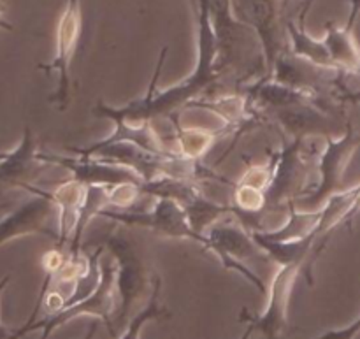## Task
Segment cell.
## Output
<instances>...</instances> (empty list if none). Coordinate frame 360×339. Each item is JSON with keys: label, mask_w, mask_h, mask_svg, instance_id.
<instances>
[{"label": "cell", "mask_w": 360, "mask_h": 339, "mask_svg": "<svg viewBox=\"0 0 360 339\" xmlns=\"http://www.w3.org/2000/svg\"><path fill=\"white\" fill-rule=\"evenodd\" d=\"M195 4L199 21V62L195 70L174 87L157 91L158 76L167 56V48H162L157 69L143 97L130 101L122 108H112L102 98H98L94 105L91 113L95 116L115 123L112 134L97 141L98 144L132 143L151 151H169L153 129L158 120L171 122L172 118H179L181 109H188V105L199 101V97L204 98V91L214 87L224 76L218 67V46L207 0H195Z\"/></svg>", "instance_id": "6da1fadb"}, {"label": "cell", "mask_w": 360, "mask_h": 339, "mask_svg": "<svg viewBox=\"0 0 360 339\" xmlns=\"http://www.w3.org/2000/svg\"><path fill=\"white\" fill-rule=\"evenodd\" d=\"M316 136L285 141L281 150L271 153L274 164L273 179L266 190V210L259 220L257 231H262V222L280 211L290 210V204L309 196L319 186V158L322 146Z\"/></svg>", "instance_id": "7a4b0ae2"}, {"label": "cell", "mask_w": 360, "mask_h": 339, "mask_svg": "<svg viewBox=\"0 0 360 339\" xmlns=\"http://www.w3.org/2000/svg\"><path fill=\"white\" fill-rule=\"evenodd\" d=\"M79 157H95L102 160L116 162L132 169L144 183L158 179H176V181H192L200 185L202 181H225L224 176L217 174L211 167L200 160H190L172 151H151L132 143H94L84 148H69Z\"/></svg>", "instance_id": "3957f363"}, {"label": "cell", "mask_w": 360, "mask_h": 339, "mask_svg": "<svg viewBox=\"0 0 360 339\" xmlns=\"http://www.w3.org/2000/svg\"><path fill=\"white\" fill-rule=\"evenodd\" d=\"M207 6L217 37L218 67L224 76L248 84L266 76L262 42L252 27L236 18L231 0H207Z\"/></svg>", "instance_id": "277c9868"}, {"label": "cell", "mask_w": 360, "mask_h": 339, "mask_svg": "<svg viewBox=\"0 0 360 339\" xmlns=\"http://www.w3.org/2000/svg\"><path fill=\"white\" fill-rule=\"evenodd\" d=\"M204 238H206L204 250L214 253L225 269L238 273L248 283H252L260 294H266V283L260 280L253 266L267 264L271 262V259L257 245L252 231H248L239 220L238 224L229 220H218L217 224L207 229Z\"/></svg>", "instance_id": "5b68a950"}, {"label": "cell", "mask_w": 360, "mask_h": 339, "mask_svg": "<svg viewBox=\"0 0 360 339\" xmlns=\"http://www.w3.org/2000/svg\"><path fill=\"white\" fill-rule=\"evenodd\" d=\"M101 271V283L95 288L94 294L88 295L83 301L76 302V305L67 306L62 312L42 316L41 320L34 322L32 326H21L20 329L9 331L4 339H20L27 336L28 333H34V331H41V338L39 339H49V336L56 329L69 324L70 320L84 315L102 320V324L108 327L112 339H116L115 313L116 308H118V298H116V267L111 262H102Z\"/></svg>", "instance_id": "8992f818"}, {"label": "cell", "mask_w": 360, "mask_h": 339, "mask_svg": "<svg viewBox=\"0 0 360 339\" xmlns=\"http://www.w3.org/2000/svg\"><path fill=\"white\" fill-rule=\"evenodd\" d=\"M360 146V134L355 132L354 123L348 120L345 123V132L341 137H326V146L319 158V186L309 196L295 203L299 210L320 211L326 200L334 193L343 190V176L348 164Z\"/></svg>", "instance_id": "52a82bcc"}, {"label": "cell", "mask_w": 360, "mask_h": 339, "mask_svg": "<svg viewBox=\"0 0 360 339\" xmlns=\"http://www.w3.org/2000/svg\"><path fill=\"white\" fill-rule=\"evenodd\" d=\"M101 218L109 222L129 225V227L148 229L160 238L169 239H188L199 245H206V238L197 234L190 225L185 210L169 197H157L155 204L148 211H118L104 210Z\"/></svg>", "instance_id": "ba28073f"}, {"label": "cell", "mask_w": 360, "mask_h": 339, "mask_svg": "<svg viewBox=\"0 0 360 339\" xmlns=\"http://www.w3.org/2000/svg\"><path fill=\"white\" fill-rule=\"evenodd\" d=\"M32 193L27 200L14 207L11 213L0 217V246L16 238L41 234L58 241V207L51 193L39 186H28Z\"/></svg>", "instance_id": "9c48e42d"}, {"label": "cell", "mask_w": 360, "mask_h": 339, "mask_svg": "<svg viewBox=\"0 0 360 339\" xmlns=\"http://www.w3.org/2000/svg\"><path fill=\"white\" fill-rule=\"evenodd\" d=\"M302 271L301 266H280L274 273L269 285L267 306L260 315H253L248 309H243L239 322L246 324V331L241 338L250 339L253 333H260L266 339H283L290 331L288 322V302L295 280Z\"/></svg>", "instance_id": "30bf717a"}, {"label": "cell", "mask_w": 360, "mask_h": 339, "mask_svg": "<svg viewBox=\"0 0 360 339\" xmlns=\"http://www.w3.org/2000/svg\"><path fill=\"white\" fill-rule=\"evenodd\" d=\"M81 27H83L81 0H67L65 9L60 14L58 27H56L55 56L49 63L39 65V69L44 72L58 74V87L53 91L51 102L58 105L60 111H63L70 101V62L79 44Z\"/></svg>", "instance_id": "8fae6325"}, {"label": "cell", "mask_w": 360, "mask_h": 339, "mask_svg": "<svg viewBox=\"0 0 360 339\" xmlns=\"http://www.w3.org/2000/svg\"><path fill=\"white\" fill-rule=\"evenodd\" d=\"M236 18L252 27L259 35L266 56V69L271 67L281 53L288 51L285 32L281 30V0H231ZM266 74V76H267Z\"/></svg>", "instance_id": "7c38bea8"}, {"label": "cell", "mask_w": 360, "mask_h": 339, "mask_svg": "<svg viewBox=\"0 0 360 339\" xmlns=\"http://www.w3.org/2000/svg\"><path fill=\"white\" fill-rule=\"evenodd\" d=\"M37 158L46 165H58L72 174V179L86 186H116L123 183H137L143 185V179L127 165L116 162L102 160L95 157H65L53 151H39Z\"/></svg>", "instance_id": "4fadbf2b"}, {"label": "cell", "mask_w": 360, "mask_h": 339, "mask_svg": "<svg viewBox=\"0 0 360 339\" xmlns=\"http://www.w3.org/2000/svg\"><path fill=\"white\" fill-rule=\"evenodd\" d=\"M104 248H108L116 259V298L118 308L115 313V329L118 324L130 316L134 305L144 288V271L139 255L132 243L120 236H109Z\"/></svg>", "instance_id": "5bb4252c"}, {"label": "cell", "mask_w": 360, "mask_h": 339, "mask_svg": "<svg viewBox=\"0 0 360 339\" xmlns=\"http://www.w3.org/2000/svg\"><path fill=\"white\" fill-rule=\"evenodd\" d=\"M37 141L30 127L25 125L23 136L13 151H6L0 158V185L9 188H20L27 192L48 165L37 158Z\"/></svg>", "instance_id": "9a60e30c"}, {"label": "cell", "mask_w": 360, "mask_h": 339, "mask_svg": "<svg viewBox=\"0 0 360 339\" xmlns=\"http://www.w3.org/2000/svg\"><path fill=\"white\" fill-rule=\"evenodd\" d=\"M360 13V0H352L350 20L345 27H338L329 21L326 27V42L334 67L345 74H359L360 76V46L354 35V25Z\"/></svg>", "instance_id": "2e32d148"}, {"label": "cell", "mask_w": 360, "mask_h": 339, "mask_svg": "<svg viewBox=\"0 0 360 339\" xmlns=\"http://www.w3.org/2000/svg\"><path fill=\"white\" fill-rule=\"evenodd\" d=\"M86 185L70 178L60 183L53 192H49L53 203L58 207V241H56L58 250L65 248L76 232L81 210L86 199Z\"/></svg>", "instance_id": "e0dca14e"}, {"label": "cell", "mask_w": 360, "mask_h": 339, "mask_svg": "<svg viewBox=\"0 0 360 339\" xmlns=\"http://www.w3.org/2000/svg\"><path fill=\"white\" fill-rule=\"evenodd\" d=\"M315 0H308L304 7L299 13L297 21H288L285 25V34H287V41L290 42V53L292 55L304 58L308 62L315 63L319 67H326V69H336L330 60L329 49H327L323 39H315L306 32V16L308 11L311 9ZM338 70V69H336Z\"/></svg>", "instance_id": "ac0fdd59"}, {"label": "cell", "mask_w": 360, "mask_h": 339, "mask_svg": "<svg viewBox=\"0 0 360 339\" xmlns=\"http://www.w3.org/2000/svg\"><path fill=\"white\" fill-rule=\"evenodd\" d=\"M174 129L172 134V153H178L181 157L190 158V160H200L211 148L214 146L218 139L225 134H231L227 129L210 130L204 127H183L179 118H172L169 122Z\"/></svg>", "instance_id": "d6986e66"}, {"label": "cell", "mask_w": 360, "mask_h": 339, "mask_svg": "<svg viewBox=\"0 0 360 339\" xmlns=\"http://www.w3.org/2000/svg\"><path fill=\"white\" fill-rule=\"evenodd\" d=\"M320 220V211H304L299 210L297 206L290 204V210H288L287 218H285L283 225L274 231H266L260 232L266 239L271 241H299V239H306L309 236H313L316 225Z\"/></svg>", "instance_id": "ffe728a7"}, {"label": "cell", "mask_w": 360, "mask_h": 339, "mask_svg": "<svg viewBox=\"0 0 360 339\" xmlns=\"http://www.w3.org/2000/svg\"><path fill=\"white\" fill-rule=\"evenodd\" d=\"M160 287L162 280L158 276L151 278V295L148 305L144 306V309H141L137 315L132 316V320L127 326L125 333L122 336H116V339H141V333H143L144 326L150 324L151 320H158L162 316H169L167 309H164L158 302V298H160Z\"/></svg>", "instance_id": "44dd1931"}, {"label": "cell", "mask_w": 360, "mask_h": 339, "mask_svg": "<svg viewBox=\"0 0 360 339\" xmlns=\"http://www.w3.org/2000/svg\"><path fill=\"white\" fill-rule=\"evenodd\" d=\"M273 171H274L273 160L266 165H250L238 183L239 185L252 186V188H259L266 192L271 185V179H273Z\"/></svg>", "instance_id": "7402d4cb"}, {"label": "cell", "mask_w": 360, "mask_h": 339, "mask_svg": "<svg viewBox=\"0 0 360 339\" xmlns=\"http://www.w3.org/2000/svg\"><path fill=\"white\" fill-rule=\"evenodd\" d=\"M359 334H360V315L350 324V326L343 327V329L327 331V333L320 334V336L315 339H355Z\"/></svg>", "instance_id": "603a6c76"}, {"label": "cell", "mask_w": 360, "mask_h": 339, "mask_svg": "<svg viewBox=\"0 0 360 339\" xmlns=\"http://www.w3.org/2000/svg\"><path fill=\"white\" fill-rule=\"evenodd\" d=\"M9 281H11V274H6V276L0 280V298H2V292L6 290V287H7V283H9ZM7 333H9V331H7L6 327L2 326V320H0V339L6 338Z\"/></svg>", "instance_id": "cb8c5ba5"}, {"label": "cell", "mask_w": 360, "mask_h": 339, "mask_svg": "<svg viewBox=\"0 0 360 339\" xmlns=\"http://www.w3.org/2000/svg\"><path fill=\"white\" fill-rule=\"evenodd\" d=\"M0 27H2V28H11L9 23H7V21L4 20V6H2V4H0Z\"/></svg>", "instance_id": "d4e9b609"}, {"label": "cell", "mask_w": 360, "mask_h": 339, "mask_svg": "<svg viewBox=\"0 0 360 339\" xmlns=\"http://www.w3.org/2000/svg\"><path fill=\"white\" fill-rule=\"evenodd\" d=\"M94 334H95V326H91L90 331H88V334L83 339H94Z\"/></svg>", "instance_id": "484cf974"}, {"label": "cell", "mask_w": 360, "mask_h": 339, "mask_svg": "<svg viewBox=\"0 0 360 339\" xmlns=\"http://www.w3.org/2000/svg\"><path fill=\"white\" fill-rule=\"evenodd\" d=\"M290 2H294V0H281V7H283V11L287 9L288 4H290Z\"/></svg>", "instance_id": "4316f807"}, {"label": "cell", "mask_w": 360, "mask_h": 339, "mask_svg": "<svg viewBox=\"0 0 360 339\" xmlns=\"http://www.w3.org/2000/svg\"><path fill=\"white\" fill-rule=\"evenodd\" d=\"M2 188H4V186H2V185H0V190H2Z\"/></svg>", "instance_id": "83f0119b"}, {"label": "cell", "mask_w": 360, "mask_h": 339, "mask_svg": "<svg viewBox=\"0 0 360 339\" xmlns=\"http://www.w3.org/2000/svg\"><path fill=\"white\" fill-rule=\"evenodd\" d=\"M2 155H4V153H0V158H2Z\"/></svg>", "instance_id": "f1b7e54d"}]
</instances>
